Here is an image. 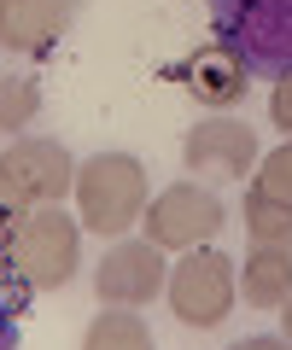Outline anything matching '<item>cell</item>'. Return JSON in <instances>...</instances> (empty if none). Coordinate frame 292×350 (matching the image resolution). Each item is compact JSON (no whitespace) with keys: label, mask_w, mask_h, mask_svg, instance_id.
Listing matches in <instances>:
<instances>
[{"label":"cell","mask_w":292,"mask_h":350,"mask_svg":"<svg viewBox=\"0 0 292 350\" xmlns=\"http://www.w3.org/2000/svg\"><path fill=\"white\" fill-rule=\"evenodd\" d=\"M82 269V222L64 204H36L12 245H0V292L18 280L24 292H64Z\"/></svg>","instance_id":"cell-1"},{"label":"cell","mask_w":292,"mask_h":350,"mask_svg":"<svg viewBox=\"0 0 292 350\" xmlns=\"http://www.w3.org/2000/svg\"><path fill=\"white\" fill-rule=\"evenodd\" d=\"M77 222L100 239H123L129 228L146 216V170L129 152H94L88 163H77Z\"/></svg>","instance_id":"cell-2"},{"label":"cell","mask_w":292,"mask_h":350,"mask_svg":"<svg viewBox=\"0 0 292 350\" xmlns=\"http://www.w3.org/2000/svg\"><path fill=\"white\" fill-rule=\"evenodd\" d=\"M211 24L252 76L275 82L292 70V0H211Z\"/></svg>","instance_id":"cell-3"},{"label":"cell","mask_w":292,"mask_h":350,"mask_svg":"<svg viewBox=\"0 0 292 350\" xmlns=\"http://www.w3.org/2000/svg\"><path fill=\"white\" fill-rule=\"evenodd\" d=\"M164 298L181 327H222L234 315V304H240V269L216 245H193L176 257V269L164 280Z\"/></svg>","instance_id":"cell-4"},{"label":"cell","mask_w":292,"mask_h":350,"mask_svg":"<svg viewBox=\"0 0 292 350\" xmlns=\"http://www.w3.org/2000/svg\"><path fill=\"white\" fill-rule=\"evenodd\" d=\"M0 187L18 204H29V211L36 204H59L77 187V158H70V146H59L47 135H24L0 152Z\"/></svg>","instance_id":"cell-5"},{"label":"cell","mask_w":292,"mask_h":350,"mask_svg":"<svg viewBox=\"0 0 292 350\" xmlns=\"http://www.w3.org/2000/svg\"><path fill=\"white\" fill-rule=\"evenodd\" d=\"M146 239L164 251H193L204 245V239H216V228H222V199H216L211 187H199V181H176V187H164L152 204H146Z\"/></svg>","instance_id":"cell-6"},{"label":"cell","mask_w":292,"mask_h":350,"mask_svg":"<svg viewBox=\"0 0 292 350\" xmlns=\"http://www.w3.org/2000/svg\"><path fill=\"white\" fill-rule=\"evenodd\" d=\"M170 269H164V245L152 239H117L100 262H94V292L105 310H140L164 292Z\"/></svg>","instance_id":"cell-7"},{"label":"cell","mask_w":292,"mask_h":350,"mask_svg":"<svg viewBox=\"0 0 292 350\" xmlns=\"http://www.w3.org/2000/svg\"><path fill=\"white\" fill-rule=\"evenodd\" d=\"M181 163H187L199 181H240V175H252L257 170L252 123H240V117H228V111L193 123L187 140H181Z\"/></svg>","instance_id":"cell-8"},{"label":"cell","mask_w":292,"mask_h":350,"mask_svg":"<svg viewBox=\"0 0 292 350\" xmlns=\"http://www.w3.org/2000/svg\"><path fill=\"white\" fill-rule=\"evenodd\" d=\"M181 88H187L199 105H211V111H234V105L245 100V82H252V70H245L240 53H228L222 41H204V47H193L187 59L176 64Z\"/></svg>","instance_id":"cell-9"},{"label":"cell","mask_w":292,"mask_h":350,"mask_svg":"<svg viewBox=\"0 0 292 350\" xmlns=\"http://www.w3.org/2000/svg\"><path fill=\"white\" fill-rule=\"evenodd\" d=\"M70 18L77 0H0V53H47Z\"/></svg>","instance_id":"cell-10"},{"label":"cell","mask_w":292,"mask_h":350,"mask_svg":"<svg viewBox=\"0 0 292 350\" xmlns=\"http://www.w3.org/2000/svg\"><path fill=\"white\" fill-rule=\"evenodd\" d=\"M240 298H245V310H280L292 298V251L287 245H257L245 257Z\"/></svg>","instance_id":"cell-11"},{"label":"cell","mask_w":292,"mask_h":350,"mask_svg":"<svg viewBox=\"0 0 292 350\" xmlns=\"http://www.w3.org/2000/svg\"><path fill=\"white\" fill-rule=\"evenodd\" d=\"M82 350H158V345H152V327L135 310H105L100 304V315L82 333Z\"/></svg>","instance_id":"cell-12"},{"label":"cell","mask_w":292,"mask_h":350,"mask_svg":"<svg viewBox=\"0 0 292 350\" xmlns=\"http://www.w3.org/2000/svg\"><path fill=\"white\" fill-rule=\"evenodd\" d=\"M245 234L257 245H287L292 239V204L275 199V193H263V187H252L245 193Z\"/></svg>","instance_id":"cell-13"},{"label":"cell","mask_w":292,"mask_h":350,"mask_svg":"<svg viewBox=\"0 0 292 350\" xmlns=\"http://www.w3.org/2000/svg\"><path fill=\"white\" fill-rule=\"evenodd\" d=\"M41 111V88L29 76H0V135H24Z\"/></svg>","instance_id":"cell-14"},{"label":"cell","mask_w":292,"mask_h":350,"mask_svg":"<svg viewBox=\"0 0 292 350\" xmlns=\"http://www.w3.org/2000/svg\"><path fill=\"white\" fill-rule=\"evenodd\" d=\"M252 187H263V193H275V199H287V204H292V140L257 158V170H252Z\"/></svg>","instance_id":"cell-15"},{"label":"cell","mask_w":292,"mask_h":350,"mask_svg":"<svg viewBox=\"0 0 292 350\" xmlns=\"http://www.w3.org/2000/svg\"><path fill=\"white\" fill-rule=\"evenodd\" d=\"M269 123H275L280 135L292 140V70L275 76V94H269Z\"/></svg>","instance_id":"cell-16"},{"label":"cell","mask_w":292,"mask_h":350,"mask_svg":"<svg viewBox=\"0 0 292 350\" xmlns=\"http://www.w3.org/2000/svg\"><path fill=\"white\" fill-rule=\"evenodd\" d=\"M24 216H29V204H18L12 193L0 187V245H12V234L24 228Z\"/></svg>","instance_id":"cell-17"},{"label":"cell","mask_w":292,"mask_h":350,"mask_svg":"<svg viewBox=\"0 0 292 350\" xmlns=\"http://www.w3.org/2000/svg\"><path fill=\"white\" fill-rule=\"evenodd\" d=\"M0 350H18V315H12L6 292H0Z\"/></svg>","instance_id":"cell-18"},{"label":"cell","mask_w":292,"mask_h":350,"mask_svg":"<svg viewBox=\"0 0 292 350\" xmlns=\"http://www.w3.org/2000/svg\"><path fill=\"white\" fill-rule=\"evenodd\" d=\"M228 350H292V338H275V333H257V338H240Z\"/></svg>","instance_id":"cell-19"},{"label":"cell","mask_w":292,"mask_h":350,"mask_svg":"<svg viewBox=\"0 0 292 350\" xmlns=\"http://www.w3.org/2000/svg\"><path fill=\"white\" fill-rule=\"evenodd\" d=\"M280 333H287V338H292V298H287V304H280Z\"/></svg>","instance_id":"cell-20"}]
</instances>
